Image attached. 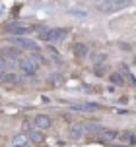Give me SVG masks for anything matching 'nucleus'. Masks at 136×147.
<instances>
[{
	"label": "nucleus",
	"mask_w": 136,
	"mask_h": 147,
	"mask_svg": "<svg viewBox=\"0 0 136 147\" xmlns=\"http://www.w3.org/2000/svg\"><path fill=\"white\" fill-rule=\"evenodd\" d=\"M68 35L66 29H62V27H53V29H41V33H39V37L43 39V41H47V43H61V41H64Z\"/></svg>",
	"instance_id": "f257e3e1"
},
{
	"label": "nucleus",
	"mask_w": 136,
	"mask_h": 147,
	"mask_svg": "<svg viewBox=\"0 0 136 147\" xmlns=\"http://www.w3.org/2000/svg\"><path fill=\"white\" fill-rule=\"evenodd\" d=\"M126 6H130V0H103V2H97L99 12H119Z\"/></svg>",
	"instance_id": "f03ea898"
},
{
	"label": "nucleus",
	"mask_w": 136,
	"mask_h": 147,
	"mask_svg": "<svg viewBox=\"0 0 136 147\" xmlns=\"http://www.w3.org/2000/svg\"><path fill=\"white\" fill-rule=\"evenodd\" d=\"M6 31L8 33H12V35H25V33H29V27L22 22H8L6 23Z\"/></svg>",
	"instance_id": "7ed1b4c3"
},
{
	"label": "nucleus",
	"mask_w": 136,
	"mask_h": 147,
	"mask_svg": "<svg viewBox=\"0 0 136 147\" xmlns=\"http://www.w3.org/2000/svg\"><path fill=\"white\" fill-rule=\"evenodd\" d=\"M12 43L18 45V47H22V49H27V51H39L37 43H33L31 39H25V37H16V39H12Z\"/></svg>",
	"instance_id": "20e7f679"
},
{
	"label": "nucleus",
	"mask_w": 136,
	"mask_h": 147,
	"mask_svg": "<svg viewBox=\"0 0 136 147\" xmlns=\"http://www.w3.org/2000/svg\"><path fill=\"white\" fill-rule=\"evenodd\" d=\"M20 70L23 76H35L37 74V66L31 60H20Z\"/></svg>",
	"instance_id": "39448f33"
},
{
	"label": "nucleus",
	"mask_w": 136,
	"mask_h": 147,
	"mask_svg": "<svg viewBox=\"0 0 136 147\" xmlns=\"http://www.w3.org/2000/svg\"><path fill=\"white\" fill-rule=\"evenodd\" d=\"M35 126H37V130H49L51 126H53V120L47 116V114H37L35 116Z\"/></svg>",
	"instance_id": "423d86ee"
},
{
	"label": "nucleus",
	"mask_w": 136,
	"mask_h": 147,
	"mask_svg": "<svg viewBox=\"0 0 136 147\" xmlns=\"http://www.w3.org/2000/svg\"><path fill=\"white\" fill-rule=\"evenodd\" d=\"M84 134H86V126L84 124H72V128H70V140L72 141H78L84 138Z\"/></svg>",
	"instance_id": "0eeeda50"
},
{
	"label": "nucleus",
	"mask_w": 136,
	"mask_h": 147,
	"mask_svg": "<svg viewBox=\"0 0 136 147\" xmlns=\"http://www.w3.org/2000/svg\"><path fill=\"white\" fill-rule=\"evenodd\" d=\"M117 136H119L117 132H113V130H105V128H103V130L97 134V140L103 141V143H109V141H113Z\"/></svg>",
	"instance_id": "6e6552de"
},
{
	"label": "nucleus",
	"mask_w": 136,
	"mask_h": 147,
	"mask_svg": "<svg viewBox=\"0 0 136 147\" xmlns=\"http://www.w3.org/2000/svg\"><path fill=\"white\" fill-rule=\"evenodd\" d=\"M72 109L80 110V112H93V110L99 109V105H95V103H84V105H74Z\"/></svg>",
	"instance_id": "1a4fd4ad"
},
{
	"label": "nucleus",
	"mask_w": 136,
	"mask_h": 147,
	"mask_svg": "<svg viewBox=\"0 0 136 147\" xmlns=\"http://www.w3.org/2000/svg\"><path fill=\"white\" fill-rule=\"evenodd\" d=\"M117 138H119L122 143H130V145H134V143H136V136L132 132H121Z\"/></svg>",
	"instance_id": "9d476101"
},
{
	"label": "nucleus",
	"mask_w": 136,
	"mask_h": 147,
	"mask_svg": "<svg viewBox=\"0 0 136 147\" xmlns=\"http://www.w3.org/2000/svg\"><path fill=\"white\" fill-rule=\"evenodd\" d=\"M74 54L78 56V58H84V56H88V45L76 43V45H74Z\"/></svg>",
	"instance_id": "9b49d317"
},
{
	"label": "nucleus",
	"mask_w": 136,
	"mask_h": 147,
	"mask_svg": "<svg viewBox=\"0 0 136 147\" xmlns=\"http://www.w3.org/2000/svg\"><path fill=\"white\" fill-rule=\"evenodd\" d=\"M27 138H29L33 143H39V141L45 140V138H43V132H41V130H37V128H35V130H31V132L27 134Z\"/></svg>",
	"instance_id": "f8f14e48"
},
{
	"label": "nucleus",
	"mask_w": 136,
	"mask_h": 147,
	"mask_svg": "<svg viewBox=\"0 0 136 147\" xmlns=\"http://www.w3.org/2000/svg\"><path fill=\"white\" fill-rule=\"evenodd\" d=\"M101 130H103V128H101V126H97L95 122H90V124H86V134H95V136H97Z\"/></svg>",
	"instance_id": "ddd939ff"
},
{
	"label": "nucleus",
	"mask_w": 136,
	"mask_h": 147,
	"mask_svg": "<svg viewBox=\"0 0 136 147\" xmlns=\"http://www.w3.org/2000/svg\"><path fill=\"white\" fill-rule=\"evenodd\" d=\"M61 83H62V76L61 74H51V76H49V85L56 87V85H61Z\"/></svg>",
	"instance_id": "4468645a"
},
{
	"label": "nucleus",
	"mask_w": 136,
	"mask_h": 147,
	"mask_svg": "<svg viewBox=\"0 0 136 147\" xmlns=\"http://www.w3.org/2000/svg\"><path fill=\"white\" fill-rule=\"evenodd\" d=\"M109 81L115 83V85H124V80H122L121 74H111V76H109Z\"/></svg>",
	"instance_id": "2eb2a0df"
},
{
	"label": "nucleus",
	"mask_w": 136,
	"mask_h": 147,
	"mask_svg": "<svg viewBox=\"0 0 136 147\" xmlns=\"http://www.w3.org/2000/svg\"><path fill=\"white\" fill-rule=\"evenodd\" d=\"M2 81H4V83H18V76L12 74V72H8V74L2 76Z\"/></svg>",
	"instance_id": "dca6fc26"
},
{
	"label": "nucleus",
	"mask_w": 136,
	"mask_h": 147,
	"mask_svg": "<svg viewBox=\"0 0 136 147\" xmlns=\"http://www.w3.org/2000/svg\"><path fill=\"white\" fill-rule=\"evenodd\" d=\"M93 72L97 74V76H105V74H107V66H105V64H97V66L93 68Z\"/></svg>",
	"instance_id": "f3484780"
},
{
	"label": "nucleus",
	"mask_w": 136,
	"mask_h": 147,
	"mask_svg": "<svg viewBox=\"0 0 136 147\" xmlns=\"http://www.w3.org/2000/svg\"><path fill=\"white\" fill-rule=\"evenodd\" d=\"M68 14H72V16H76V18H86V10H76V8H72V10H68Z\"/></svg>",
	"instance_id": "a211bd4d"
},
{
	"label": "nucleus",
	"mask_w": 136,
	"mask_h": 147,
	"mask_svg": "<svg viewBox=\"0 0 136 147\" xmlns=\"http://www.w3.org/2000/svg\"><path fill=\"white\" fill-rule=\"evenodd\" d=\"M4 54L10 56V58H20V52L16 51V49H4Z\"/></svg>",
	"instance_id": "6ab92c4d"
},
{
	"label": "nucleus",
	"mask_w": 136,
	"mask_h": 147,
	"mask_svg": "<svg viewBox=\"0 0 136 147\" xmlns=\"http://www.w3.org/2000/svg\"><path fill=\"white\" fill-rule=\"evenodd\" d=\"M23 143H27L25 136H16L14 138V145H23Z\"/></svg>",
	"instance_id": "aec40b11"
},
{
	"label": "nucleus",
	"mask_w": 136,
	"mask_h": 147,
	"mask_svg": "<svg viewBox=\"0 0 136 147\" xmlns=\"http://www.w3.org/2000/svg\"><path fill=\"white\" fill-rule=\"evenodd\" d=\"M105 58H107L105 54H95V56H93V62H95V66H97V64H105V62H103Z\"/></svg>",
	"instance_id": "412c9836"
},
{
	"label": "nucleus",
	"mask_w": 136,
	"mask_h": 147,
	"mask_svg": "<svg viewBox=\"0 0 136 147\" xmlns=\"http://www.w3.org/2000/svg\"><path fill=\"white\" fill-rule=\"evenodd\" d=\"M12 147H31L29 143H23V145H12Z\"/></svg>",
	"instance_id": "4be33fe9"
},
{
	"label": "nucleus",
	"mask_w": 136,
	"mask_h": 147,
	"mask_svg": "<svg viewBox=\"0 0 136 147\" xmlns=\"http://www.w3.org/2000/svg\"><path fill=\"white\" fill-rule=\"evenodd\" d=\"M2 66H4V60H2V58H0V68H2Z\"/></svg>",
	"instance_id": "5701e85b"
},
{
	"label": "nucleus",
	"mask_w": 136,
	"mask_h": 147,
	"mask_svg": "<svg viewBox=\"0 0 136 147\" xmlns=\"http://www.w3.org/2000/svg\"><path fill=\"white\" fill-rule=\"evenodd\" d=\"M0 78H2V76H0Z\"/></svg>",
	"instance_id": "b1692460"
}]
</instances>
